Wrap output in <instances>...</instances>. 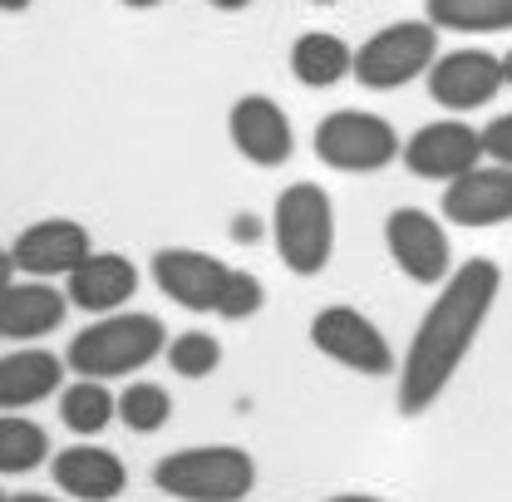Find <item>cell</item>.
<instances>
[{
  "instance_id": "obj_32",
  "label": "cell",
  "mask_w": 512,
  "mask_h": 502,
  "mask_svg": "<svg viewBox=\"0 0 512 502\" xmlns=\"http://www.w3.org/2000/svg\"><path fill=\"white\" fill-rule=\"evenodd\" d=\"M10 502H64V498H45V493H15Z\"/></svg>"
},
{
  "instance_id": "obj_8",
  "label": "cell",
  "mask_w": 512,
  "mask_h": 502,
  "mask_svg": "<svg viewBox=\"0 0 512 502\" xmlns=\"http://www.w3.org/2000/svg\"><path fill=\"white\" fill-rule=\"evenodd\" d=\"M158 291L183 306V311H197V315H222L227 306V291H232V276L237 266L217 261L212 251H197V247H163L153 251L148 261Z\"/></svg>"
},
{
  "instance_id": "obj_17",
  "label": "cell",
  "mask_w": 512,
  "mask_h": 502,
  "mask_svg": "<svg viewBox=\"0 0 512 502\" xmlns=\"http://www.w3.org/2000/svg\"><path fill=\"white\" fill-rule=\"evenodd\" d=\"M64 291L74 301V311H124L138 291V266L128 261L124 251H89L69 276H64Z\"/></svg>"
},
{
  "instance_id": "obj_13",
  "label": "cell",
  "mask_w": 512,
  "mask_h": 502,
  "mask_svg": "<svg viewBox=\"0 0 512 502\" xmlns=\"http://www.w3.org/2000/svg\"><path fill=\"white\" fill-rule=\"evenodd\" d=\"M10 251H15L20 276L55 281V276H69L94 251V242H89V227L74 222V217H40V222L20 227V237H15Z\"/></svg>"
},
{
  "instance_id": "obj_11",
  "label": "cell",
  "mask_w": 512,
  "mask_h": 502,
  "mask_svg": "<svg viewBox=\"0 0 512 502\" xmlns=\"http://www.w3.org/2000/svg\"><path fill=\"white\" fill-rule=\"evenodd\" d=\"M399 158L424 183H453L468 168H478L488 158V148H483V128L463 124V119H434V124H424L419 133H409V143H404Z\"/></svg>"
},
{
  "instance_id": "obj_18",
  "label": "cell",
  "mask_w": 512,
  "mask_h": 502,
  "mask_svg": "<svg viewBox=\"0 0 512 502\" xmlns=\"http://www.w3.org/2000/svg\"><path fill=\"white\" fill-rule=\"evenodd\" d=\"M64 370H69V360H60L55 350L0 355V409H30V404L50 399L55 389H64Z\"/></svg>"
},
{
  "instance_id": "obj_30",
  "label": "cell",
  "mask_w": 512,
  "mask_h": 502,
  "mask_svg": "<svg viewBox=\"0 0 512 502\" xmlns=\"http://www.w3.org/2000/svg\"><path fill=\"white\" fill-rule=\"evenodd\" d=\"M325 502H384V498H370V493H340V498H325Z\"/></svg>"
},
{
  "instance_id": "obj_20",
  "label": "cell",
  "mask_w": 512,
  "mask_h": 502,
  "mask_svg": "<svg viewBox=\"0 0 512 502\" xmlns=\"http://www.w3.org/2000/svg\"><path fill=\"white\" fill-rule=\"evenodd\" d=\"M119 419V399L104 389V379H74V384H64L60 389V424L69 434H79V439H94V434H104L109 424Z\"/></svg>"
},
{
  "instance_id": "obj_33",
  "label": "cell",
  "mask_w": 512,
  "mask_h": 502,
  "mask_svg": "<svg viewBox=\"0 0 512 502\" xmlns=\"http://www.w3.org/2000/svg\"><path fill=\"white\" fill-rule=\"evenodd\" d=\"M503 74H508V89H512V50L503 55Z\"/></svg>"
},
{
  "instance_id": "obj_12",
  "label": "cell",
  "mask_w": 512,
  "mask_h": 502,
  "mask_svg": "<svg viewBox=\"0 0 512 502\" xmlns=\"http://www.w3.org/2000/svg\"><path fill=\"white\" fill-rule=\"evenodd\" d=\"M227 138L232 148L256 163V168H281L296 153V128L291 114L271 99V94H242L227 114Z\"/></svg>"
},
{
  "instance_id": "obj_24",
  "label": "cell",
  "mask_w": 512,
  "mask_h": 502,
  "mask_svg": "<svg viewBox=\"0 0 512 502\" xmlns=\"http://www.w3.org/2000/svg\"><path fill=\"white\" fill-rule=\"evenodd\" d=\"M168 365H173V375H183V379L217 375V365H222V340L207 335V330H183V335L168 340Z\"/></svg>"
},
{
  "instance_id": "obj_14",
  "label": "cell",
  "mask_w": 512,
  "mask_h": 502,
  "mask_svg": "<svg viewBox=\"0 0 512 502\" xmlns=\"http://www.w3.org/2000/svg\"><path fill=\"white\" fill-rule=\"evenodd\" d=\"M444 217L453 227H503L512 222V168L478 163L463 178L444 183Z\"/></svg>"
},
{
  "instance_id": "obj_28",
  "label": "cell",
  "mask_w": 512,
  "mask_h": 502,
  "mask_svg": "<svg viewBox=\"0 0 512 502\" xmlns=\"http://www.w3.org/2000/svg\"><path fill=\"white\" fill-rule=\"evenodd\" d=\"M207 5H212V10H227V15H237V10H247L252 0H207Z\"/></svg>"
},
{
  "instance_id": "obj_4",
  "label": "cell",
  "mask_w": 512,
  "mask_h": 502,
  "mask_svg": "<svg viewBox=\"0 0 512 502\" xmlns=\"http://www.w3.org/2000/svg\"><path fill=\"white\" fill-rule=\"evenodd\" d=\"M276 256L296 276H320L335 256V202L320 183H291L271 207Z\"/></svg>"
},
{
  "instance_id": "obj_1",
  "label": "cell",
  "mask_w": 512,
  "mask_h": 502,
  "mask_svg": "<svg viewBox=\"0 0 512 502\" xmlns=\"http://www.w3.org/2000/svg\"><path fill=\"white\" fill-rule=\"evenodd\" d=\"M498 291H503V271L493 256H468L463 266H453V276L439 286L434 306L424 311L399 360V414L404 419H419L444 399V389L463 370L468 350L478 345L488 315L498 306Z\"/></svg>"
},
{
  "instance_id": "obj_27",
  "label": "cell",
  "mask_w": 512,
  "mask_h": 502,
  "mask_svg": "<svg viewBox=\"0 0 512 502\" xmlns=\"http://www.w3.org/2000/svg\"><path fill=\"white\" fill-rule=\"evenodd\" d=\"M15 271H20V266H15V251L0 247V291H10V286H15Z\"/></svg>"
},
{
  "instance_id": "obj_6",
  "label": "cell",
  "mask_w": 512,
  "mask_h": 502,
  "mask_svg": "<svg viewBox=\"0 0 512 502\" xmlns=\"http://www.w3.org/2000/svg\"><path fill=\"white\" fill-rule=\"evenodd\" d=\"M316 158L335 173H380L404 153V138L389 119L365 109H335L316 124Z\"/></svg>"
},
{
  "instance_id": "obj_10",
  "label": "cell",
  "mask_w": 512,
  "mask_h": 502,
  "mask_svg": "<svg viewBox=\"0 0 512 502\" xmlns=\"http://www.w3.org/2000/svg\"><path fill=\"white\" fill-rule=\"evenodd\" d=\"M429 99L448 109V114H473L483 104H493L503 89H508V74H503V55L493 50H478V45H463V50H448L429 64Z\"/></svg>"
},
{
  "instance_id": "obj_2",
  "label": "cell",
  "mask_w": 512,
  "mask_h": 502,
  "mask_svg": "<svg viewBox=\"0 0 512 502\" xmlns=\"http://www.w3.org/2000/svg\"><path fill=\"white\" fill-rule=\"evenodd\" d=\"M158 355H168V330H163V320L148 311H109L99 315V320H89L74 340H69V350H64V360H69V370L84 379H124L133 370H143V365H153Z\"/></svg>"
},
{
  "instance_id": "obj_35",
  "label": "cell",
  "mask_w": 512,
  "mask_h": 502,
  "mask_svg": "<svg viewBox=\"0 0 512 502\" xmlns=\"http://www.w3.org/2000/svg\"><path fill=\"white\" fill-rule=\"evenodd\" d=\"M0 502H10V498H5V493H0Z\"/></svg>"
},
{
  "instance_id": "obj_31",
  "label": "cell",
  "mask_w": 512,
  "mask_h": 502,
  "mask_svg": "<svg viewBox=\"0 0 512 502\" xmlns=\"http://www.w3.org/2000/svg\"><path fill=\"white\" fill-rule=\"evenodd\" d=\"M119 5H128V10H158L163 0H119Z\"/></svg>"
},
{
  "instance_id": "obj_15",
  "label": "cell",
  "mask_w": 512,
  "mask_h": 502,
  "mask_svg": "<svg viewBox=\"0 0 512 502\" xmlns=\"http://www.w3.org/2000/svg\"><path fill=\"white\" fill-rule=\"evenodd\" d=\"M55 488L74 502H114L128 488V468L114 448H94V443H69L50 458Z\"/></svg>"
},
{
  "instance_id": "obj_19",
  "label": "cell",
  "mask_w": 512,
  "mask_h": 502,
  "mask_svg": "<svg viewBox=\"0 0 512 502\" xmlns=\"http://www.w3.org/2000/svg\"><path fill=\"white\" fill-rule=\"evenodd\" d=\"M291 74L306 89H335L345 74H355V50L330 30H306L291 45Z\"/></svg>"
},
{
  "instance_id": "obj_25",
  "label": "cell",
  "mask_w": 512,
  "mask_h": 502,
  "mask_svg": "<svg viewBox=\"0 0 512 502\" xmlns=\"http://www.w3.org/2000/svg\"><path fill=\"white\" fill-rule=\"evenodd\" d=\"M483 148L493 163H508L512 168V114H498L493 124L483 128Z\"/></svg>"
},
{
  "instance_id": "obj_5",
  "label": "cell",
  "mask_w": 512,
  "mask_h": 502,
  "mask_svg": "<svg viewBox=\"0 0 512 502\" xmlns=\"http://www.w3.org/2000/svg\"><path fill=\"white\" fill-rule=\"evenodd\" d=\"M439 60V25L424 20H394L375 30L360 50H355V79L365 89H404L409 79L429 74V64Z\"/></svg>"
},
{
  "instance_id": "obj_34",
  "label": "cell",
  "mask_w": 512,
  "mask_h": 502,
  "mask_svg": "<svg viewBox=\"0 0 512 502\" xmlns=\"http://www.w3.org/2000/svg\"><path fill=\"white\" fill-rule=\"evenodd\" d=\"M311 5H335V0H311Z\"/></svg>"
},
{
  "instance_id": "obj_3",
  "label": "cell",
  "mask_w": 512,
  "mask_h": 502,
  "mask_svg": "<svg viewBox=\"0 0 512 502\" xmlns=\"http://www.w3.org/2000/svg\"><path fill=\"white\" fill-rule=\"evenodd\" d=\"M153 483L178 502H242L256 488V458L237 443H197L158 458Z\"/></svg>"
},
{
  "instance_id": "obj_7",
  "label": "cell",
  "mask_w": 512,
  "mask_h": 502,
  "mask_svg": "<svg viewBox=\"0 0 512 502\" xmlns=\"http://www.w3.org/2000/svg\"><path fill=\"white\" fill-rule=\"evenodd\" d=\"M311 345H316L325 360H335L340 370H350V375L384 379L399 370L384 330L365 311H355V306H325V311H316V320H311Z\"/></svg>"
},
{
  "instance_id": "obj_21",
  "label": "cell",
  "mask_w": 512,
  "mask_h": 502,
  "mask_svg": "<svg viewBox=\"0 0 512 502\" xmlns=\"http://www.w3.org/2000/svg\"><path fill=\"white\" fill-rule=\"evenodd\" d=\"M424 15L439 30H458V35L512 30V0H424Z\"/></svg>"
},
{
  "instance_id": "obj_9",
  "label": "cell",
  "mask_w": 512,
  "mask_h": 502,
  "mask_svg": "<svg viewBox=\"0 0 512 502\" xmlns=\"http://www.w3.org/2000/svg\"><path fill=\"white\" fill-rule=\"evenodd\" d=\"M384 247L394 256V266L419 286H444L453 276V242L444 222L424 207H394L384 217Z\"/></svg>"
},
{
  "instance_id": "obj_23",
  "label": "cell",
  "mask_w": 512,
  "mask_h": 502,
  "mask_svg": "<svg viewBox=\"0 0 512 502\" xmlns=\"http://www.w3.org/2000/svg\"><path fill=\"white\" fill-rule=\"evenodd\" d=\"M119 419L133 434H158L173 419V394L163 384H153V379H133L119 394Z\"/></svg>"
},
{
  "instance_id": "obj_16",
  "label": "cell",
  "mask_w": 512,
  "mask_h": 502,
  "mask_svg": "<svg viewBox=\"0 0 512 502\" xmlns=\"http://www.w3.org/2000/svg\"><path fill=\"white\" fill-rule=\"evenodd\" d=\"M69 291H60L55 281H40V276H25L15 281L10 291H0V340H45L50 330H60L64 315H69Z\"/></svg>"
},
{
  "instance_id": "obj_22",
  "label": "cell",
  "mask_w": 512,
  "mask_h": 502,
  "mask_svg": "<svg viewBox=\"0 0 512 502\" xmlns=\"http://www.w3.org/2000/svg\"><path fill=\"white\" fill-rule=\"evenodd\" d=\"M50 463V434L20 409H0V473H35Z\"/></svg>"
},
{
  "instance_id": "obj_26",
  "label": "cell",
  "mask_w": 512,
  "mask_h": 502,
  "mask_svg": "<svg viewBox=\"0 0 512 502\" xmlns=\"http://www.w3.org/2000/svg\"><path fill=\"white\" fill-rule=\"evenodd\" d=\"M232 237H237L242 247H247V242H261V222H256V217H247V212H242V217L232 222Z\"/></svg>"
},
{
  "instance_id": "obj_36",
  "label": "cell",
  "mask_w": 512,
  "mask_h": 502,
  "mask_svg": "<svg viewBox=\"0 0 512 502\" xmlns=\"http://www.w3.org/2000/svg\"><path fill=\"white\" fill-rule=\"evenodd\" d=\"M242 502H247V498H242Z\"/></svg>"
},
{
  "instance_id": "obj_29",
  "label": "cell",
  "mask_w": 512,
  "mask_h": 502,
  "mask_svg": "<svg viewBox=\"0 0 512 502\" xmlns=\"http://www.w3.org/2000/svg\"><path fill=\"white\" fill-rule=\"evenodd\" d=\"M30 5H35V0H0L5 15H20V10H30Z\"/></svg>"
}]
</instances>
